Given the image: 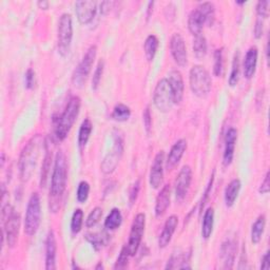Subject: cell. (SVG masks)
Here are the masks:
<instances>
[{
	"label": "cell",
	"mask_w": 270,
	"mask_h": 270,
	"mask_svg": "<svg viewBox=\"0 0 270 270\" xmlns=\"http://www.w3.org/2000/svg\"><path fill=\"white\" fill-rule=\"evenodd\" d=\"M83 223V212L81 209H76L71 219V231L73 234L80 233Z\"/></svg>",
	"instance_id": "8d00e7d4"
},
{
	"label": "cell",
	"mask_w": 270,
	"mask_h": 270,
	"mask_svg": "<svg viewBox=\"0 0 270 270\" xmlns=\"http://www.w3.org/2000/svg\"><path fill=\"white\" fill-rule=\"evenodd\" d=\"M196 9L201 13V15L205 21V25H208L209 27H211L216 19L215 5L211 2H203L198 5Z\"/></svg>",
	"instance_id": "f1b7e54d"
},
{
	"label": "cell",
	"mask_w": 270,
	"mask_h": 270,
	"mask_svg": "<svg viewBox=\"0 0 270 270\" xmlns=\"http://www.w3.org/2000/svg\"><path fill=\"white\" fill-rule=\"evenodd\" d=\"M170 194H171V187H170V185L167 184L162 187L158 197H156L155 216L158 217L164 216L165 212L167 211L170 205Z\"/></svg>",
	"instance_id": "7402d4cb"
},
{
	"label": "cell",
	"mask_w": 270,
	"mask_h": 270,
	"mask_svg": "<svg viewBox=\"0 0 270 270\" xmlns=\"http://www.w3.org/2000/svg\"><path fill=\"white\" fill-rule=\"evenodd\" d=\"M241 187H242L241 181L238 180V179L232 180L228 184V186L226 187L224 198H225V204L228 208L232 207V206L234 205V203H236L237 198L239 196V193H240Z\"/></svg>",
	"instance_id": "cb8c5ba5"
},
{
	"label": "cell",
	"mask_w": 270,
	"mask_h": 270,
	"mask_svg": "<svg viewBox=\"0 0 270 270\" xmlns=\"http://www.w3.org/2000/svg\"><path fill=\"white\" fill-rule=\"evenodd\" d=\"M269 255H270V252L267 251V252L264 254V257H263L262 263H261V269H262V270H269V269H270Z\"/></svg>",
	"instance_id": "816d5d0a"
},
{
	"label": "cell",
	"mask_w": 270,
	"mask_h": 270,
	"mask_svg": "<svg viewBox=\"0 0 270 270\" xmlns=\"http://www.w3.org/2000/svg\"><path fill=\"white\" fill-rule=\"evenodd\" d=\"M213 179H215V173H213V174L211 175V180H210V182H209V184H208V187H207V189H206L205 193H204V197H203L202 203H201V211H203V208H204V206H205V203H206V201H207V198H208V196H209V192H210V190H211V188H212Z\"/></svg>",
	"instance_id": "f907efd6"
},
{
	"label": "cell",
	"mask_w": 270,
	"mask_h": 270,
	"mask_svg": "<svg viewBox=\"0 0 270 270\" xmlns=\"http://www.w3.org/2000/svg\"><path fill=\"white\" fill-rule=\"evenodd\" d=\"M263 31H264V19L258 17L257 21H255L254 26V36L257 39L261 38L263 35Z\"/></svg>",
	"instance_id": "f6af8a7d"
},
{
	"label": "cell",
	"mask_w": 270,
	"mask_h": 270,
	"mask_svg": "<svg viewBox=\"0 0 270 270\" xmlns=\"http://www.w3.org/2000/svg\"><path fill=\"white\" fill-rule=\"evenodd\" d=\"M153 103L156 109L162 113H167L172 109L174 101L167 78H162L156 84L153 94Z\"/></svg>",
	"instance_id": "52a82bcc"
},
{
	"label": "cell",
	"mask_w": 270,
	"mask_h": 270,
	"mask_svg": "<svg viewBox=\"0 0 270 270\" xmlns=\"http://www.w3.org/2000/svg\"><path fill=\"white\" fill-rule=\"evenodd\" d=\"M223 49H218L215 52V65H213V73L216 76H221L223 72Z\"/></svg>",
	"instance_id": "f35d334b"
},
{
	"label": "cell",
	"mask_w": 270,
	"mask_h": 270,
	"mask_svg": "<svg viewBox=\"0 0 270 270\" xmlns=\"http://www.w3.org/2000/svg\"><path fill=\"white\" fill-rule=\"evenodd\" d=\"M131 257V255L129 254V252H128V249L127 247L125 246L122 251H120L118 258L116 260V263L114 265V269H124L127 267L128 265V261H129V258Z\"/></svg>",
	"instance_id": "b9f144b4"
},
{
	"label": "cell",
	"mask_w": 270,
	"mask_h": 270,
	"mask_svg": "<svg viewBox=\"0 0 270 270\" xmlns=\"http://www.w3.org/2000/svg\"><path fill=\"white\" fill-rule=\"evenodd\" d=\"M213 224H215V210L208 208L204 213L202 223V237L205 240H208L213 231Z\"/></svg>",
	"instance_id": "484cf974"
},
{
	"label": "cell",
	"mask_w": 270,
	"mask_h": 270,
	"mask_svg": "<svg viewBox=\"0 0 270 270\" xmlns=\"http://www.w3.org/2000/svg\"><path fill=\"white\" fill-rule=\"evenodd\" d=\"M46 151H47V153H46V156H45L44 164H42L41 174H40V186L41 187H45L46 186L47 180H48V174H49V171H50V168H51L52 155H51V152L49 151L47 144H46Z\"/></svg>",
	"instance_id": "d590c367"
},
{
	"label": "cell",
	"mask_w": 270,
	"mask_h": 270,
	"mask_svg": "<svg viewBox=\"0 0 270 270\" xmlns=\"http://www.w3.org/2000/svg\"><path fill=\"white\" fill-rule=\"evenodd\" d=\"M164 164H165V153L164 151H160L156 154L153 165L151 167L150 176H149V182H150L151 187L154 189H159L164 180Z\"/></svg>",
	"instance_id": "9a60e30c"
},
{
	"label": "cell",
	"mask_w": 270,
	"mask_h": 270,
	"mask_svg": "<svg viewBox=\"0 0 270 270\" xmlns=\"http://www.w3.org/2000/svg\"><path fill=\"white\" fill-rule=\"evenodd\" d=\"M38 6L41 10H48L49 6H50V3L48 1H39Z\"/></svg>",
	"instance_id": "db71d44e"
},
{
	"label": "cell",
	"mask_w": 270,
	"mask_h": 270,
	"mask_svg": "<svg viewBox=\"0 0 270 270\" xmlns=\"http://www.w3.org/2000/svg\"><path fill=\"white\" fill-rule=\"evenodd\" d=\"M146 226V216L144 213H138V215L134 217L133 223L131 226V230L129 234V241L126 245L128 252L134 257L136 254L139 245L141 243V239H143Z\"/></svg>",
	"instance_id": "30bf717a"
},
{
	"label": "cell",
	"mask_w": 270,
	"mask_h": 270,
	"mask_svg": "<svg viewBox=\"0 0 270 270\" xmlns=\"http://www.w3.org/2000/svg\"><path fill=\"white\" fill-rule=\"evenodd\" d=\"M167 81L169 82L170 89H171V92H172L174 104H177V105L181 104L184 96V80H183L182 73L180 71L173 70L169 73Z\"/></svg>",
	"instance_id": "e0dca14e"
},
{
	"label": "cell",
	"mask_w": 270,
	"mask_h": 270,
	"mask_svg": "<svg viewBox=\"0 0 270 270\" xmlns=\"http://www.w3.org/2000/svg\"><path fill=\"white\" fill-rule=\"evenodd\" d=\"M93 130V125H92L91 120L86 118L83 120L80 128V132H78V146L81 149L84 148L90 138V135Z\"/></svg>",
	"instance_id": "83f0119b"
},
{
	"label": "cell",
	"mask_w": 270,
	"mask_h": 270,
	"mask_svg": "<svg viewBox=\"0 0 270 270\" xmlns=\"http://www.w3.org/2000/svg\"><path fill=\"white\" fill-rule=\"evenodd\" d=\"M191 181H192V170L189 166H184L175 180V196L177 201H183L186 197Z\"/></svg>",
	"instance_id": "4fadbf2b"
},
{
	"label": "cell",
	"mask_w": 270,
	"mask_h": 270,
	"mask_svg": "<svg viewBox=\"0 0 270 270\" xmlns=\"http://www.w3.org/2000/svg\"><path fill=\"white\" fill-rule=\"evenodd\" d=\"M42 143L44 141H42L40 135H35L33 138L27 141V144L21 151L18 162V169L20 179L23 182H27L31 179L37 165Z\"/></svg>",
	"instance_id": "7a4b0ae2"
},
{
	"label": "cell",
	"mask_w": 270,
	"mask_h": 270,
	"mask_svg": "<svg viewBox=\"0 0 270 270\" xmlns=\"http://www.w3.org/2000/svg\"><path fill=\"white\" fill-rule=\"evenodd\" d=\"M193 53L198 59L204 58L206 54H207V40H206L203 35L194 36Z\"/></svg>",
	"instance_id": "1f68e13d"
},
{
	"label": "cell",
	"mask_w": 270,
	"mask_h": 270,
	"mask_svg": "<svg viewBox=\"0 0 270 270\" xmlns=\"http://www.w3.org/2000/svg\"><path fill=\"white\" fill-rule=\"evenodd\" d=\"M131 116V110L128 106L124 104H118L114 107L112 112V118L116 122H127Z\"/></svg>",
	"instance_id": "d6a6232c"
},
{
	"label": "cell",
	"mask_w": 270,
	"mask_h": 270,
	"mask_svg": "<svg viewBox=\"0 0 270 270\" xmlns=\"http://www.w3.org/2000/svg\"><path fill=\"white\" fill-rule=\"evenodd\" d=\"M258 49L255 47L250 48L248 50L245 59H244V75L247 80H250L253 77L255 70H257L258 65Z\"/></svg>",
	"instance_id": "603a6c76"
},
{
	"label": "cell",
	"mask_w": 270,
	"mask_h": 270,
	"mask_svg": "<svg viewBox=\"0 0 270 270\" xmlns=\"http://www.w3.org/2000/svg\"><path fill=\"white\" fill-rule=\"evenodd\" d=\"M153 4H154V2H149V6H148V18L150 17V15H151V11L153 9Z\"/></svg>",
	"instance_id": "11a10c76"
},
{
	"label": "cell",
	"mask_w": 270,
	"mask_h": 270,
	"mask_svg": "<svg viewBox=\"0 0 270 270\" xmlns=\"http://www.w3.org/2000/svg\"><path fill=\"white\" fill-rule=\"evenodd\" d=\"M187 149V140L186 139H179L172 146L171 150L169 152V155L166 161L167 169H173L179 162H181L183 155Z\"/></svg>",
	"instance_id": "d6986e66"
},
{
	"label": "cell",
	"mask_w": 270,
	"mask_h": 270,
	"mask_svg": "<svg viewBox=\"0 0 270 270\" xmlns=\"http://www.w3.org/2000/svg\"><path fill=\"white\" fill-rule=\"evenodd\" d=\"M3 233L6 238V243H8L10 247H14L16 244L19 234L20 216L15 210H13L10 213V216L3 221Z\"/></svg>",
	"instance_id": "8fae6325"
},
{
	"label": "cell",
	"mask_w": 270,
	"mask_h": 270,
	"mask_svg": "<svg viewBox=\"0 0 270 270\" xmlns=\"http://www.w3.org/2000/svg\"><path fill=\"white\" fill-rule=\"evenodd\" d=\"M25 82L27 89H33L35 86V72L32 69H27L25 74Z\"/></svg>",
	"instance_id": "ee69618b"
},
{
	"label": "cell",
	"mask_w": 270,
	"mask_h": 270,
	"mask_svg": "<svg viewBox=\"0 0 270 270\" xmlns=\"http://www.w3.org/2000/svg\"><path fill=\"white\" fill-rule=\"evenodd\" d=\"M238 139V131L234 128H230L227 131L226 137H225V149H224V155H223V164L225 167L229 166L234 156V149H236V144Z\"/></svg>",
	"instance_id": "ac0fdd59"
},
{
	"label": "cell",
	"mask_w": 270,
	"mask_h": 270,
	"mask_svg": "<svg viewBox=\"0 0 270 270\" xmlns=\"http://www.w3.org/2000/svg\"><path fill=\"white\" fill-rule=\"evenodd\" d=\"M158 49H159L158 37H156L155 35H149L144 45L146 57L149 61H152L154 59V56L156 52H158Z\"/></svg>",
	"instance_id": "4dcf8cb0"
},
{
	"label": "cell",
	"mask_w": 270,
	"mask_h": 270,
	"mask_svg": "<svg viewBox=\"0 0 270 270\" xmlns=\"http://www.w3.org/2000/svg\"><path fill=\"white\" fill-rule=\"evenodd\" d=\"M102 216H103V209L101 207H95L88 216L86 226L88 228H92V227H94L99 221H101Z\"/></svg>",
	"instance_id": "ab89813d"
},
{
	"label": "cell",
	"mask_w": 270,
	"mask_h": 270,
	"mask_svg": "<svg viewBox=\"0 0 270 270\" xmlns=\"http://www.w3.org/2000/svg\"><path fill=\"white\" fill-rule=\"evenodd\" d=\"M113 4H114V2H112V1H104V2H102L101 11H102V13L104 14V15H106V14H108L110 12Z\"/></svg>",
	"instance_id": "f5cc1de1"
},
{
	"label": "cell",
	"mask_w": 270,
	"mask_h": 270,
	"mask_svg": "<svg viewBox=\"0 0 270 270\" xmlns=\"http://www.w3.org/2000/svg\"><path fill=\"white\" fill-rule=\"evenodd\" d=\"M139 189H140V181L137 180L136 182H135V184L133 185V187L131 189V192H130V204L131 205L134 204L135 201H136L138 192H139Z\"/></svg>",
	"instance_id": "c3c4849f"
},
{
	"label": "cell",
	"mask_w": 270,
	"mask_h": 270,
	"mask_svg": "<svg viewBox=\"0 0 270 270\" xmlns=\"http://www.w3.org/2000/svg\"><path fill=\"white\" fill-rule=\"evenodd\" d=\"M73 38V23L70 14H62L58 24V52L61 56L68 55Z\"/></svg>",
	"instance_id": "ba28073f"
},
{
	"label": "cell",
	"mask_w": 270,
	"mask_h": 270,
	"mask_svg": "<svg viewBox=\"0 0 270 270\" xmlns=\"http://www.w3.org/2000/svg\"><path fill=\"white\" fill-rule=\"evenodd\" d=\"M68 180V165L66 155L62 151L56 154L54 169L49 194V209L56 213L60 209L63 193H65Z\"/></svg>",
	"instance_id": "6da1fadb"
},
{
	"label": "cell",
	"mask_w": 270,
	"mask_h": 270,
	"mask_svg": "<svg viewBox=\"0 0 270 270\" xmlns=\"http://www.w3.org/2000/svg\"><path fill=\"white\" fill-rule=\"evenodd\" d=\"M204 25H205V21L201 15V13L198 12L197 9L193 10L190 13L188 18V27H189V31L192 33L194 36L202 35Z\"/></svg>",
	"instance_id": "d4e9b609"
},
{
	"label": "cell",
	"mask_w": 270,
	"mask_h": 270,
	"mask_svg": "<svg viewBox=\"0 0 270 270\" xmlns=\"http://www.w3.org/2000/svg\"><path fill=\"white\" fill-rule=\"evenodd\" d=\"M240 52H236L233 56V60H232V67H231V72L229 76V86L230 87H236L237 83L239 82V78H240Z\"/></svg>",
	"instance_id": "836d02e7"
},
{
	"label": "cell",
	"mask_w": 270,
	"mask_h": 270,
	"mask_svg": "<svg viewBox=\"0 0 270 270\" xmlns=\"http://www.w3.org/2000/svg\"><path fill=\"white\" fill-rule=\"evenodd\" d=\"M268 5L269 1L267 0H261L257 4V14L258 17L266 19L268 17Z\"/></svg>",
	"instance_id": "7bdbcfd3"
},
{
	"label": "cell",
	"mask_w": 270,
	"mask_h": 270,
	"mask_svg": "<svg viewBox=\"0 0 270 270\" xmlns=\"http://www.w3.org/2000/svg\"><path fill=\"white\" fill-rule=\"evenodd\" d=\"M87 240L90 242L95 248V250L102 249V247L106 246V244L108 243V234H106L104 232L102 233H91L87 234Z\"/></svg>",
	"instance_id": "e575fe53"
},
{
	"label": "cell",
	"mask_w": 270,
	"mask_h": 270,
	"mask_svg": "<svg viewBox=\"0 0 270 270\" xmlns=\"http://www.w3.org/2000/svg\"><path fill=\"white\" fill-rule=\"evenodd\" d=\"M175 14H176L175 6L172 3H170L165 10V16H166L167 20L168 21H173L175 19Z\"/></svg>",
	"instance_id": "681fc988"
},
{
	"label": "cell",
	"mask_w": 270,
	"mask_h": 270,
	"mask_svg": "<svg viewBox=\"0 0 270 270\" xmlns=\"http://www.w3.org/2000/svg\"><path fill=\"white\" fill-rule=\"evenodd\" d=\"M269 176H270V173H269V171H267V173L265 175V179H264V181L262 182L260 189H259V192L261 194L269 193V191H270V181H269L270 177Z\"/></svg>",
	"instance_id": "7dc6e473"
},
{
	"label": "cell",
	"mask_w": 270,
	"mask_h": 270,
	"mask_svg": "<svg viewBox=\"0 0 270 270\" xmlns=\"http://www.w3.org/2000/svg\"><path fill=\"white\" fill-rule=\"evenodd\" d=\"M170 50L174 61L180 67H185L188 62V55H187V48L185 45V40L182 37V35L175 33L170 40Z\"/></svg>",
	"instance_id": "7c38bea8"
},
{
	"label": "cell",
	"mask_w": 270,
	"mask_h": 270,
	"mask_svg": "<svg viewBox=\"0 0 270 270\" xmlns=\"http://www.w3.org/2000/svg\"><path fill=\"white\" fill-rule=\"evenodd\" d=\"M123 222V216H122V212L118 208H113L108 216L105 219V228L108 230H115L118 227L122 225Z\"/></svg>",
	"instance_id": "f546056e"
},
{
	"label": "cell",
	"mask_w": 270,
	"mask_h": 270,
	"mask_svg": "<svg viewBox=\"0 0 270 270\" xmlns=\"http://www.w3.org/2000/svg\"><path fill=\"white\" fill-rule=\"evenodd\" d=\"M56 239L53 230H50L46 240V269L54 270L56 268Z\"/></svg>",
	"instance_id": "ffe728a7"
},
{
	"label": "cell",
	"mask_w": 270,
	"mask_h": 270,
	"mask_svg": "<svg viewBox=\"0 0 270 270\" xmlns=\"http://www.w3.org/2000/svg\"><path fill=\"white\" fill-rule=\"evenodd\" d=\"M238 251V240L234 238H227L221 247V259L225 269H231L233 267L236 255Z\"/></svg>",
	"instance_id": "2e32d148"
},
{
	"label": "cell",
	"mask_w": 270,
	"mask_h": 270,
	"mask_svg": "<svg viewBox=\"0 0 270 270\" xmlns=\"http://www.w3.org/2000/svg\"><path fill=\"white\" fill-rule=\"evenodd\" d=\"M104 68H105V62L104 60H101L98 62L96 70L94 71L93 78H92V89L93 90H97L99 83H101L102 76L104 73Z\"/></svg>",
	"instance_id": "60d3db41"
},
{
	"label": "cell",
	"mask_w": 270,
	"mask_h": 270,
	"mask_svg": "<svg viewBox=\"0 0 270 270\" xmlns=\"http://www.w3.org/2000/svg\"><path fill=\"white\" fill-rule=\"evenodd\" d=\"M177 225H179V217L176 216H169L165 223L164 229H162L159 238V246L161 248H165L171 242V239L177 228Z\"/></svg>",
	"instance_id": "44dd1931"
},
{
	"label": "cell",
	"mask_w": 270,
	"mask_h": 270,
	"mask_svg": "<svg viewBox=\"0 0 270 270\" xmlns=\"http://www.w3.org/2000/svg\"><path fill=\"white\" fill-rule=\"evenodd\" d=\"M265 226H266V217L264 215H262L257 218V221L254 222L251 228V242L253 244H259L261 242L263 234H264Z\"/></svg>",
	"instance_id": "4316f807"
},
{
	"label": "cell",
	"mask_w": 270,
	"mask_h": 270,
	"mask_svg": "<svg viewBox=\"0 0 270 270\" xmlns=\"http://www.w3.org/2000/svg\"><path fill=\"white\" fill-rule=\"evenodd\" d=\"M97 11V2L88 0V1H76L75 12L78 21L81 25H88L94 19Z\"/></svg>",
	"instance_id": "5bb4252c"
},
{
	"label": "cell",
	"mask_w": 270,
	"mask_h": 270,
	"mask_svg": "<svg viewBox=\"0 0 270 270\" xmlns=\"http://www.w3.org/2000/svg\"><path fill=\"white\" fill-rule=\"evenodd\" d=\"M237 3H238V4H244V3H245V1H238Z\"/></svg>",
	"instance_id": "6f0895ef"
},
{
	"label": "cell",
	"mask_w": 270,
	"mask_h": 270,
	"mask_svg": "<svg viewBox=\"0 0 270 270\" xmlns=\"http://www.w3.org/2000/svg\"><path fill=\"white\" fill-rule=\"evenodd\" d=\"M81 101L80 97L73 96L70 99L65 111L62 114L55 120V136L58 140H65L68 136L70 130L75 123V120L80 114Z\"/></svg>",
	"instance_id": "3957f363"
},
{
	"label": "cell",
	"mask_w": 270,
	"mask_h": 270,
	"mask_svg": "<svg viewBox=\"0 0 270 270\" xmlns=\"http://www.w3.org/2000/svg\"><path fill=\"white\" fill-rule=\"evenodd\" d=\"M114 149L111 153L106 156L102 162V171L105 174H111L116 169L118 162L124 152V135L119 130H115L114 133Z\"/></svg>",
	"instance_id": "9c48e42d"
},
{
	"label": "cell",
	"mask_w": 270,
	"mask_h": 270,
	"mask_svg": "<svg viewBox=\"0 0 270 270\" xmlns=\"http://www.w3.org/2000/svg\"><path fill=\"white\" fill-rule=\"evenodd\" d=\"M90 193V185L88 182L82 181L78 185L77 192H76V198L80 203H84L89 197Z\"/></svg>",
	"instance_id": "74e56055"
},
{
	"label": "cell",
	"mask_w": 270,
	"mask_h": 270,
	"mask_svg": "<svg viewBox=\"0 0 270 270\" xmlns=\"http://www.w3.org/2000/svg\"><path fill=\"white\" fill-rule=\"evenodd\" d=\"M99 268H103V265H102V262L98 263V265L96 266V269H99Z\"/></svg>",
	"instance_id": "9f6ffc18"
},
{
	"label": "cell",
	"mask_w": 270,
	"mask_h": 270,
	"mask_svg": "<svg viewBox=\"0 0 270 270\" xmlns=\"http://www.w3.org/2000/svg\"><path fill=\"white\" fill-rule=\"evenodd\" d=\"M41 221L40 197L37 192L32 193L27 206L25 217V232L29 237L34 236L38 231Z\"/></svg>",
	"instance_id": "5b68a950"
},
{
	"label": "cell",
	"mask_w": 270,
	"mask_h": 270,
	"mask_svg": "<svg viewBox=\"0 0 270 270\" xmlns=\"http://www.w3.org/2000/svg\"><path fill=\"white\" fill-rule=\"evenodd\" d=\"M143 120H144V125L146 128V131L149 134L151 130V126H152V118H151V113H150V109L146 108V110L144 111L143 114Z\"/></svg>",
	"instance_id": "bcb514c9"
},
{
	"label": "cell",
	"mask_w": 270,
	"mask_h": 270,
	"mask_svg": "<svg viewBox=\"0 0 270 270\" xmlns=\"http://www.w3.org/2000/svg\"><path fill=\"white\" fill-rule=\"evenodd\" d=\"M97 54V48L96 46H91L87 53L84 54L81 61L78 63L76 67L73 76H72V82L76 88H81L83 84L86 83L88 76L91 72L92 67H93L94 60L96 58Z\"/></svg>",
	"instance_id": "8992f818"
},
{
	"label": "cell",
	"mask_w": 270,
	"mask_h": 270,
	"mask_svg": "<svg viewBox=\"0 0 270 270\" xmlns=\"http://www.w3.org/2000/svg\"><path fill=\"white\" fill-rule=\"evenodd\" d=\"M189 82L191 91L197 97L204 98L211 90V77L208 71L202 66H194L190 70Z\"/></svg>",
	"instance_id": "277c9868"
}]
</instances>
